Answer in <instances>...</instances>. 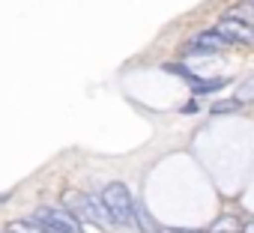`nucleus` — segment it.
I'll return each mask as SVG.
<instances>
[{
  "label": "nucleus",
  "instance_id": "obj_1",
  "mask_svg": "<svg viewBox=\"0 0 254 233\" xmlns=\"http://www.w3.org/2000/svg\"><path fill=\"white\" fill-rule=\"evenodd\" d=\"M102 206L111 218V224H120V227H135V197L132 191L126 188L123 182H108L102 188Z\"/></svg>",
  "mask_w": 254,
  "mask_h": 233
},
{
  "label": "nucleus",
  "instance_id": "obj_2",
  "mask_svg": "<svg viewBox=\"0 0 254 233\" xmlns=\"http://www.w3.org/2000/svg\"><path fill=\"white\" fill-rule=\"evenodd\" d=\"M63 206L75 215V218H81V221H90V224H111V218H108V212H105V206H102V200H96V197H90V194H84V191H75V188H69L66 194H63Z\"/></svg>",
  "mask_w": 254,
  "mask_h": 233
},
{
  "label": "nucleus",
  "instance_id": "obj_3",
  "mask_svg": "<svg viewBox=\"0 0 254 233\" xmlns=\"http://www.w3.org/2000/svg\"><path fill=\"white\" fill-rule=\"evenodd\" d=\"M33 215L39 221H45L54 233H84L81 230V218H75L66 206H39Z\"/></svg>",
  "mask_w": 254,
  "mask_h": 233
},
{
  "label": "nucleus",
  "instance_id": "obj_4",
  "mask_svg": "<svg viewBox=\"0 0 254 233\" xmlns=\"http://www.w3.org/2000/svg\"><path fill=\"white\" fill-rule=\"evenodd\" d=\"M233 42L227 39V36H221L218 30H206V33H200V36H194L183 51L186 54H194V57H203V54H218V51H224V48H230Z\"/></svg>",
  "mask_w": 254,
  "mask_h": 233
},
{
  "label": "nucleus",
  "instance_id": "obj_5",
  "mask_svg": "<svg viewBox=\"0 0 254 233\" xmlns=\"http://www.w3.org/2000/svg\"><path fill=\"white\" fill-rule=\"evenodd\" d=\"M215 30L221 33V36H227L230 42H242V45H254V24H248V21H242V18H233V15H224L218 24H215Z\"/></svg>",
  "mask_w": 254,
  "mask_h": 233
},
{
  "label": "nucleus",
  "instance_id": "obj_6",
  "mask_svg": "<svg viewBox=\"0 0 254 233\" xmlns=\"http://www.w3.org/2000/svg\"><path fill=\"white\" fill-rule=\"evenodd\" d=\"M227 84H230V78H200V75H191L189 78L191 96H209V93H215V90H221Z\"/></svg>",
  "mask_w": 254,
  "mask_h": 233
},
{
  "label": "nucleus",
  "instance_id": "obj_7",
  "mask_svg": "<svg viewBox=\"0 0 254 233\" xmlns=\"http://www.w3.org/2000/svg\"><path fill=\"white\" fill-rule=\"evenodd\" d=\"M9 230H12V233H54V230H51L45 221H39L36 215H33V218H21V221H12V224H9Z\"/></svg>",
  "mask_w": 254,
  "mask_h": 233
},
{
  "label": "nucleus",
  "instance_id": "obj_8",
  "mask_svg": "<svg viewBox=\"0 0 254 233\" xmlns=\"http://www.w3.org/2000/svg\"><path fill=\"white\" fill-rule=\"evenodd\" d=\"M135 224L144 230V233H162V227L156 224V218L147 212V206H141V203H135Z\"/></svg>",
  "mask_w": 254,
  "mask_h": 233
},
{
  "label": "nucleus",
  "instance_id": "obj_9",
  "mask_svg": "<svg viewBox=\"0 0 254 233\" xmlns=\"http://www.w3.org/2000/svg\"><path fill=\"white\" fill-rule=\"evenodd\" d=\"M239 230H242L239 218H233V215H221L209 224V233H239Z\"/></svg>",
  "mask_w": 254,
  "mask_h": 233
},
{
  "label": "nucleus",
  "instance_id": "obj_10",
  "mask_svg": "<svg viewBox=\"0 0 254 233\" xmlns=\"http://www.w3.org/2000/svg\"><path fill=\"white\" fill-rule=\"evenodd\" d=\"M242 105H245V102H239V99L233 96V99H218L209 111H212L215 116H218V114H236V111H242Z\"/></svg>",
  "mask_w": 254,
  "mask_h": 233
},
{
  "label": "nucleus",
  "instance_id": "obj_11",
  "mask_svg": "<svg viewBox=\"0 0 254 233\" xmlns=\"http://www.w3.org/2000/svg\"><path fill=\"white\" fill-rule=\"evenodd\" d=\"M227 15H233V18H242V21L254 24V0H242V3H239V6H233Z\"/></svg>",
  "mask_w": 254,
  "mask_h": 233
},
{
  "label": "nucleus",
  "instance_id": "obj_12",
  "mask_svg": "<svg viewBox=\"0 0 254 233\" xmlns=\"http://www.w3.org/2000/svg\"><path fill=\"white\" fill-rule=\"evenodd\" d=\"M236 99H239V102H254V75H251V78H245V81L239 84Z\"/></svg>",
  "mask_w": 254,
  "mask_h": 233
},
{
  "label": "nucleus",
  "instance_id": "obj_13",
  "mask_svg": "<svg viewBox=\"0 0 254 233\" xmlns=\"http://www.w3.org/2000/svg\"><path fill=\"white\" fill-rule=\"evenodd\" d=\"M162 69H165V72H174V75H180V78H186V81L194 75V72H191L189 66H183V63H165Z\"/></svg>",
  "mask_w": 254,
  "mask_h": 233
},
{
  "label": "nucleus",
  "instance_id": "obj_14",
  "mask_svg": "<svg viewBox=\"0 0 254 233\" xmlns=\"http://www.w3.org/2000/svg\"><path fill=\"white\" fill-rule=\"evenodd\" d=\"M200 108H197V99L194 102H189V105H183V114H197Z\"/></svg>",
  "mask_w": 254,
  "mask_h": 233
},
{
  "label": "nucleus",
  "instance_id": "obj_15",
  "mask_svg": "<svg viewBox=\"0 0 254 233\" xmlns=\"http://www.w3.org/2000/svg\"><path fill=\"white\" fill-rule=\"evenodd\" d=\"M162 233H200V230H189V227H168Z\"/></svg>",
  "mask_w": 254,
  "mask_h": 233
},
{
  "label": "nucleus",
  "instance_id": "obj_16",
  "mask_svg": "<svg viewBox=\"0 0 254 233\" xmlns=\"http://www.w3.org/2000/svg\"><path fill=\"white\" fill-rule=\"evenodd\" d=\"M245 233H254V224H248V227H245Z\"/></svg>",
  "mask_w": 254,
  "mask_h": 233
},
{
  "label": "nucleus",
  "instance_id": "obj_17",
  "mask_svg": "<svg viewBox=\"0 0 254 233\" xmlns=\"http://www.w3.org/2000/svg\"><path fill=\"white\" fill-rule=\"evenodd\" d=\"M6 233H12V230H6Z\"/></svg>",
  "mask_w": 254,
  "mask_h": 233
}]
</instances>
